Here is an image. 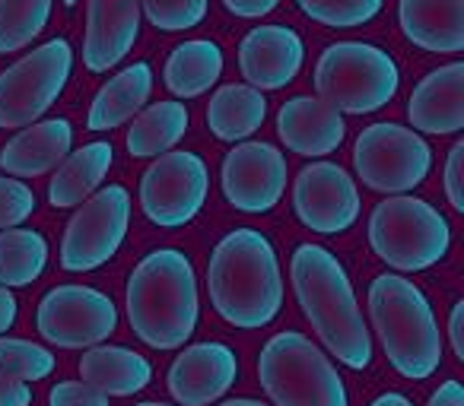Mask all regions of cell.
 <instances>
[{
  "label": "cell",
  "instance_id": "cell-34",
  "mask_svg": "<svg viewBox=\"0 0 464 406\" xmlns=\"http://www.w3.org/2000/svg\"><path fill=\"white\" fill-rule=\"evenodd\" d=\"M48 406H109V397L83 381H61L48 393Z\"/></svg>",
  "mask_w": 464,
  "mask_h": 406
},
{
  "label": "cell",
  "instance_id": "cell-38",
  "mask_svg": "<svg viewBox=\"0 0 464 406\" xmlns=\"http://www.w3.org/2000/svg\"><path fill=\"white\" fill-rule=\"evenodd\" d=\"M449 336H451V349H455L458 359H464V302H455L449 317Z\"/></svg>",
  "mask_w": 464,
  "mask_h": 406
},
{
  "label": "cell",
  "instance_id": "cell-12",
  "mask_svg": "<svg viewBox=\"0 0 464 406\" xmlns=\"http://www.w3.org/2000/svg\"><path fill=\"white\" fill-rule=\"evenodd\" d=\"M39 334L52 346L83 349L105 343L118 327V308L92 286H54L35 311Z\"/></svg>",
  "mask_w": 464,
  "mask_h": 406
},
{
  "label": "cell",
  "instance_id": "cell-43",
  "mask_svg": "<svg viewBox=\"0 0 464 406\" xmlns=\"http://www.w3.org/2000/svg\"><path fill=\"white\" fill-rule=\"evenodd\" d=\"M80 0H64V7H77Z\"/></svg>",
  "mask_w": 464,
  "mask_h": 406
},
{
  "label": "cell",
  "instance_id": "cell-31",
  "mask_svg": "<svg viewBox=\"0 0 464 406\" xmlns=\"http://www.w3.org/2000/svg\"><path fill=\"white\" fill-rule=\"evenodd\" d=\"M312 23L328 29H356L382 14L385 0H296Z\"/></svg>",
  "mask_w": 464,
  "mask_h": 406
},
{
  "label": "cell",
  "instance_id": "cell-33",
  "mask_svg": "<svg viewBox=\"0 0 464 406\" xmlns=\"http://www.w3.org/2000/svg\"><path fill=\"white\" fill-rule=\"evenodd\" d=\"M35 194L20 178H0V232L20 229L33 216Z\"/></svg>",
  "mask_w": 464,
  "mask_h": 406
},
{
  "label": "cell",
  "instance_id": "cell-35",
  "mask_svg": "<svg viewBox=\"0 0 464 406\" xmlns=\"http://www.w3.org/2000/svg\"><path fill=\"white\" fill-rule=\"evenodd\" d=\"M445 197L451 210L464 213V143H455L445 162Z\"/></svg>",
  "mask_w": 464,
  "mask_h": 406
},
{
  "label": "cell",
  "instance_id": "cell-20",
  "mask_svg": "<svg viewBox=\"0 0 464 406\" xmlns=\"http://www.w3.org/2000/svg\"><path fill=\"white\" fill-rule=\"evenodd\" d=\"M73 127L64 118H48L23 127L7 146L0 149V168L14 178H39L58 168L71 156Z\"/></svg>",
  "mask_w": 464,
  "mask_h": 406
},
{
  "label": "cell",
  "instance_id": "cell-6",
  "mask_svg": "<svg viewBox=\"0 0 464 406\" xmlns=\"http://www.w3.org/2000/svg\"><path fill=\"white\" fill-rule=\"evenodd\" d=\"M401 86V71L388 52L369 42H337L315 64L318 99L341 115H372L385 109Z\"/></svg>",
  "mask_w": 464,
  "mask_h": 406
},
{
  "label": "cell",
  "instance_id": "cell-27",
  "mask_svg": "<svg viewBox=\"0 0 464 406\" xmlns=\"http://www.w3.org/2000/svg\"><path fill=\"white\" fill-rule=\"evenodd\" d=\"M188 130V109L181 102H156L134 118L128 130V153L134 159L172 153Z\"/></svg>",
  "mask_w": 464,
  "mask_h": 406
},
{
  "label": "cell",
  "instance_id": "cell-36",
  "mask_svg": "<svg viewBox=\"0 0 464 406\" xmlns=\"http://www.w3.org/2000/svg\"><path fill=\"white\" fill-rule=\"evenodd\" d=\"M226 10L232 16H242V20H258V16H267L280 0H223Z\"/></svg>",
  "mask_w": 464,
  "mask_h": 406
},
{
  "label": "cell",
  "instance_id": "cell-40",
  "mask_svg": "<svg viewBox=\"0 0 464 406\" xmlns=\"http://www.w3.org/2000/svg\"><path fill=\"white\" fill-rule=\"evenodd\" d=\"M16 311H20V305H16L14 292L0 286V334H7L16 324Z\"/></svg>",
  "mask_w": 464,
  "mask_h": 406
},
{
  "label": "cell",
  "instance_id": "cell-41",
  "mask_svg": "<svg viewBox=\"0 0 464 406\" xmlns=\"http://www.w3.org/2000/svg\"><path fill=\"white\" fill-rule=\"evenodd\" d=\"M369 406H413V400H411V397H404V393L388 391V393H382V397H375Z\"/></svg>",
  "mask_w": 464,
  "mask_h": 406
},
{
  "label": "cell",
  "instance_id": "cell-1",
  "mask_svg": "<svg viewBox=\"0 0 464 406\" xmlns=\"http://www.w3.org/2000/svg\"><path fill=\"white\" fill-rule=\"evenodd\" d=\"M207 289L217 315L242 330L267 327L284 308V277L271 239L236 229L210 254Z\"/></svg>",
  "mask_w": 464,
  "mask_h": 406
},
{
  "label": "cell",
  "instance_id": "cell-15",
  "mask_svg": "<svg viewBox=\"0 0 464 406\" xmlns=\"http://www.w3.org/2000/svg\"><path fill=\"white\" fill-rule=\"evenodd\" d=\"M239 378V359L226 343H194L175 355L169 368V393L181 406H210L226 397Z\"/></svg>",
  "mask_w": 464,
  "mask_h": 406
},
{
  "label": "cell",
  "instance_id": "cell-2",
  "mask_svg": "<svg viewBox=\"0 0 464 406\" xmlns=\"http://www.w3.org/2000/svg\"><path fill=\"white\" fill-rule=\"evenodd\" d=\"M290 277L305 317L331 355L353 372L369 368L372 336L341 260L322 245H299L290 260Z\"/></svg>",
  "mask_w": 464,
  "mask_h": 406
},
{
  "label": "cell",
  "instance_id": "cell-3",
  "mask_svg": "<svg viewBox=\"0 0 464 406\" xmlns=\"http://www.w3.org/2000/svg\"><path fill=\"white\" fill-rule=\"evenodd\" d=\"M130 330L153 349H179L191 340L200 317L198 277L175 248H160L134 267L128 279Z\"/></svg>",
  "mask_w": 464,
  "mask_h": 406
},
{
  "label": "cell",
  "instance_id": "cell-8",
  "mask_svg": "<svg viewBox=\"0 0 464 406\" xmlns=\"http://www.w3.org/2000/svg\"><path fill=\"white\" fill-rule=\"evenodd\" d=\"M73 71L67 39H52L0 73V127L16 130L35 124L64 92Z\"/></svg>",
  "mask_w": 464,
  "mask_h": 406
},
{
  "label": "cell",
  "instance_id": "cell-26",
  "mask_svg": "<svg viewBox=\"0 0 464 406\" xmlns=\"http://www.w3.org/2000/svg\"><path fill=\"white\" fill-rule=\"evenodd\" d=\"M223 73V52L210 39H191L181 42L166 61V80L169 92L179 99H198L210 90Z\"/></svg>",
  "mask_w": 464,
  "mask_h": 406
},
{
  "label": "cell",
  "instance_id": "cell-14",
  "mask_svg": "<svg viewBox=\"0 0 464 406\" xmlns=\"http://www.w3.org/2000/svg\"><path fill=\"white\" fill-rule=\"evenodd\" d=\"M293 207L312 232L341 235L360 220V191L341 165L312 162L293 184Z\"/></svg>",
  "mask_w": 464,
  "mask_h": 406
},
{
  "label": "cell",
  "instance_id": "cell-25",
  "mask_svg": "<svg viewBox=\"0 0 464 406\" xmlns=\"http://www.w3.org/2000/svg\"><path fill=\"white\" fill-rule=\"evenodd\" d=\"M267 118V99L252 86L229 83L213 92L207 105V127L217 140L223 143H242L265 124Z\"/></svg>",
  "mask_w": 464,
  "mask_h": 406
},
{
  "label": "cell",
  "instance_id": "cell-19",
  "mask_svg": "<svg viewBox=\"0 0 464 406\" xmlns=\"http://www.w3.org/2000/svg\"><path fill=\"white\" fill-rule=\"evenodd\" d=\"M277 134L286 143V149L299 156H328L347 137L343 115L334 111L328 102L312 96H296L280 105L277 111Z\"/></svg>",
  "mask_w": 464,
  "mask_h": 406
},
{
  "label": "cell",
  "instance_id": "cell-16",
  "mask_svg": "<svg viewBox=\"0 0 464 406\" xmlns=\"http://www.w3.org/2000/svg\"><path fill=\"white\" fill-rule=\"evenodd\" d=\"M305 45L290 26H258L239 45V71L258 92L284 90L299 77Z\"/></svg>",
  "mask_w": 464,
  "mask_h": 406
},
{
  "label": "cell",
  "instance_id": "cell-30",
  "mask_svg": "<svg viewBox=\"0 0 464 406\" xmlns=\"http://www.w3.org/2000/svg\"><path fill=\"white\" fill-rule=\"evenodd\" d=\"M54 372V355L48 346L20 336H0V374L33 384Z\"/></svg>",
  "mask_w": 464,
  "mask_h": 406
},
{
  "label": "cell",
  "instance_id": "cell-4",
  "mask_svg": "<svg viewBox=\"0 0 464 406\" xmlns=\"http://www.w3.org/2000/svg\"><path fill=\"white\" fill-rule=\"evenodd\" d=\"M369 317L398 374L426 381L442 365V334L430 298L398 273H382L369 286Z\"/></svg>",
  "mask_w": 464,
  "mask_h": 406
},
{
  "label": "cell",
  "instance_id": "cell-39",
  "mask_svg": "<svg viewBox=\"0 0 464 406\" xmlns=\"http://www.w3.org/2000/svg\"><path fill=\"white\" fill-rule=\"evenodd\" d=\"M426 406H464V387L458 384V381H445V384L432 393Z\"/></svg>",
  "mask_w": 464,
  "mask_h": 406
},
{
  "label": "cell",
  "instance_id": "cell-11",
  "mask_svg": "<svg viewBox=\"0 0 464 406\" xmlns=\"http://www.w3.org/2000/svg\"><path fill=\"white\" fill-rule=\"evenodd\" d=\"M210 191V172L198 153L172 149L156 156L140 178V207L150 222L179 229L200 213Z\"/></svg>",
  "mask_w": 464,
  "mask_h": 406
},
{
  "label": "cell",
  "instance_id": "cell-32",
  "mask_svg": "<svg viewBox=\"0 0 464 406\" xmlns=\"http://www.w3.org/2000/svg\"><path fill=\"white\" fill-rule=\"evenodd\" d=\"M143 14L162 33H185L200 26L207 16V0H140Z\"/></svg>",
  "mask_w": 464,
  "mask_h": 406
},
{
  "label": "cell",
  "instance_id": "cell-37",
  "mask_svg": "<svg viewBox=\"0 0 464 406\" xmlns=\"http://www.w3.org/2000/svg\"><path fill=\"white\" fill-rule=\"evenodd\" d=\"M29 403H33V387L0 374V406H29Z\"/></svg>",
  "mask_w": 464,
  "mask_h": 406
},
{
  "label": "cell",
  "instance_id": "cell-21",
  "mask_svg": "<svg viewBox=\"0 0 464 406\" xmlns=\"http://www.w3.org/2000/svg\"><path fill=\"white\" fill-rule=\"evenodd\" d=\"M398 20L407 39L423 52H464V0H401Z\"/></svg>",
  "mask_w": 464,
  "mask_h": 406
},
{
  "label": "cell",
  "instance_id": "cell-7",
  "mask_svg": "<svg viewBox=\"0 0 464 406\" xmlns=\"http://www.w3.org/2000/svg\"><path fill=\"white\" fill-rule=\"evenodd\" d=\"M369 245L392 270H430L449 254L451 226L432 203L398 194L369 216Z\"/></svg>",
  "mask_w": 464,
  "mask_h": 406
},
{
  "label": "cell",
  "instance_id": "cell-24",
  "mask_svg": "<svg viewBox=\"0 0 464 406\" xmlns=\"http://www.w3.org/2000/svg\"><path fill=\"white\" fill-rule=\"evenodd\" d=\"M150 92H153V71L150 64H130L124 67L118 77H111L109 83L99 90V96L90 105V118L86 127L90 130H111L121 127L128 118H134L137 111L147 105Z\"/></svg>",
  "mask_w": 464,
  "mask_h": 406
},
{
  "label": "cell",
  "instance_id": "cell-29",
  "mask_svg": "<svg viewBox=\"0 0 464 406\" xmlns=\"http://www.w3.org/2000/svg\"><path fill=\"white\" fill-rule=\"evenodd\" d=\"M52 0H0V54L33 45L48 26Z\"/></svg>",
  "mask_w": 464,
  "mask_h": 406
},
{
  "label": "cell",
  "instance_id": "cell-28",
  "mask_svg": "<svg viewBox=\"0 0 464 406\" xmlns=\"http://www.w3.org/2000/svg\"><path fill=\"white\" fill-rule=\"evenodd\" d=\"M48 264V241L45 235L33 229H4L0 232V286L16 289L29 286L42 277Z\"/></svg>",
  "mask_w": 464,
  "mask_h": 406
},
{
  "label": "cell",
  "instance_id": "cell-17",
  "mask_svg": "<svg viewBox=\"0 0 464 406\" xmlns=\"http://www.w3.org/2000/svg\"><path fill=\"white\" fill-rule=\"evenodd\" d=\"M140 33V0H86L83 64L105 73L130 54Z\"/></svg>",
  "mask_w": 464,
  "mask_h": 406
},
{
  "label": "cell",
  "instance_id": "cell-9",
  "mask_svg": "<svg viewBox=\"0 0 464 406\" xmlns=\"http://www.w3.org/2000/svg\"><path fill=\"white\" fill-rule=\"evenodd\" d=\"M353 168L372 191L407 194L426 181L432 168V149L417 130L382 121L356 137Z\"/></svg>",
  "mask_w": 464,
  "mask_h": 406
},
{
  "label": "cell",
  "instance_id": "cell-18",
  "mask_svg": "<svg viewBox=\"0 0 464 406\" xmlns=\"http://www.w3.org/2000/svg\"><path fill=\"white\" fill-rule=\"evenodd\" d=\"M407 118H411L413 130L420 134H458L464 127V64L451 61V64L439 67V71L426 73L417 83L407 105Z\"/></svg>",
  "mask_w": 464,
  "mask_h": 406
},
{
  "label": "cell",
  "instance_id": "cell-44",
  "mask_svg": "<svg viewBox=\"0 0 464 406\" xmlns=\"http://www.w3.org/2000/svg\"><path fill=\"white\" fill-rule=\"evenodd\" d=\"M137 406H172V403H137Z\"/></svg>",
  "mask_w": 464,
  "mask_h": 406
},
{
  "label": "cell",
  "instance_id": "cell-13",
  "mask_svg": "<svg viewBox=\"0 0 464 406\" xmlns=\"http://www.w3.org/2000/svg\"><path fill=\"white\" fill-rule=\"evenodd\" d=\"M286 191V159L265 140L236 143L223 159V194L242 213H267Z\"/></svg>",
  "mask_w": 464,
  "mask_h": 406
},
{
  "label": "cell",
  "instance_id": "cell-22",
  "mask_svg": "<svg viewBox=\"0 0 464 406\" xmlns=\"http://www.w3.org/2000/svg\"><path fill=\"white\" fill-rule=\"evenodd\" d=\"M83 384L105 397H134L153 381V365L140 353L124 346H92L80 359Z\"/></svg>",
  "mask_w": 464,
  "mask_h": 406
},
{
  "label": "cell",
  "instance_id": "cell-42",
  "mask_svg": "<svg viewBox=\"0 0 464 406\" xmlns=\"http://www.w3.org/2000/svg\"><path fill=\"white\" fill-rule=\"evenodd\" d=\"M219 406H267L265 400H242V397H236V400H226V403H219Z\"/></svg>",
  "mask_w": 464,
  "mask_h": 406
},
{
  "label": "cell",
  "instance_id": "cell-5",
  "mask_svg": "<svg viewBox=\"0 0 464 406\" xmlns=\"http://www.w3.org/2000/svg\"><path fill=\"white\" fill-rule=\"evenodd\" d=\"M258 378L274 406H350L334 362L299 330H284L265 343Z\"/></svg>",
  "mask_w": 464,
  "mask_h": 406
},
{
  "label": "cell",
  "instance_id": "cell-10",
  "mask_svg": "<svg viewBox=\"0 0 464 406\" xmlns=\"http://www.w3.org/2000/svg\"><path fill=\"white\" fill-rule=\"evenodd\" d=\"M130 222V194L121 184H109L80 203L61 241V267L67 273H90L109 264L121 248Z\"/></svg>",
  "mask_w": 464,
  "mask_h": 406
},
{
  "label": "cell",
  "instance_id": "cell-23",
  "mask_svg": "<svg viewBox=\"0 0 464 406\" xmlns=\"http://www.w3.org/2000/svg\"><path fill=\"white\" fill-rule=\"evenodd\" d=\"M111 168V143L96 140L80 146L77 153H71L54 172L52 184H48V200L52 207L67 210L80 207L83 200H90L99 191V184L105 181Z\"/></svg>",
  "mask_w": 464,
  "mask_h": 406
}]
</instances>
